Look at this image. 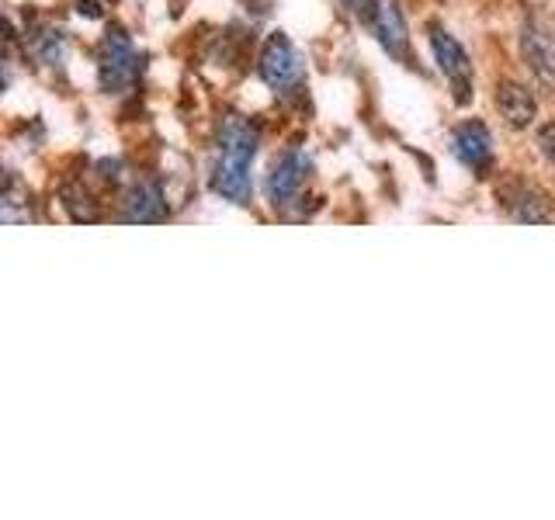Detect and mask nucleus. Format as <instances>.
I'll list each match as a JSON object with an SVG mask.
<instances>
[{
  "label": "nucleus",
  "mask_w": 555,
  "mask_h": 520,
  "mask_svg": "<svg viewBox=\"0 0 555 520\" xmlns=\"http://www.w3.org/2000/svg\"><path fill=\"white\" fill-rule=\"evenodd\" d=\"M257 153L260 129L247 115H225L216 129V160L208 170V187L230 205H250Z\"/></svg>",
  "instance_id": "f257e3e1"
},
{
  "label": "nucleus",
  "mask_w": 555,
  "mask_h": 520,
  "mask_svg": "<svg viewBox=\"0 0 555 520\" xmlns=\"http://www.w3.org/2000/svg\"><path fill=\"white\" fill-rule=\"evenodd\" d=\"M94 74H98V87L104 94H132L139 83H143V56L132 42V35L112 25L101 35V42L94 49Z\"/></svg>",
  "instance_id": "f03ea898"
},
{
  "label": "nucleus",
  "mask_w": 555,
  "mask_h": 520,
  "mask_svg": "<svg viewBox=\"0 0 555 520\" xmlns=\"http://www.w3.org/2000/svg\"><path fill=\"white\" fill-rule=\"evenodd\" d=\"M312 173H317V164H312V156L302 146L282 150L274 156V164H271L268 178H264L268 205L278 208V212H288V208H295L306 198V187L312 181Z\"/></svg>",
  "instance_id": "7ed1b4c3"
},
{
  "label": "nucleus",
  "mask_w": 555,
  "mask_h": 520,
  "mask_svg": "<svg viewBox=\"0 0 555 520\" xmlns=\"http://www.w3.org/2000/svg\"><path fill=\"white\" fill-rule=\"evenodd\" d=\"M257 74L278 98H295L306 83V66L302 52L295 49V42L285 31H271L257 56Z\"/></svg>",
  "instance_id": "20e7f679"
},
{
  "label": "nucleus",
  "mask_w": 555,
  "mask_h": 520,
  "mask_svg": "<svg viewBox=\"0 0 555 520\" xmlns=\"http://www.w3.org/2000/svg\"><path fill=\"white\" fill-rule=\"evenodd\" d=\"M427 42H430L434 63H438V69L448 77L451 91H455V101L468 104L473 101V60H468L465 46L444 25H427Z\"/></svg>",
  "instance_id": "39448f33"
},
{
  "label": "nucleus",
  "mask_w": 555,
  "mask_h": 520,
  "mask_svg": "<svg viewBox=\"0 0 555 520\" xmlns=\"http://www.w3.org/2000/svg\"><path fill=\"white\" fill-rule=\"evenodd\" d=\"M361 17L369 22L375 42L386 49L392 60L410 56V28H406V14L399 8V0H364Z\"/></svg>",
  "instance_id": "423d86ee"
},
{
  "label": "nucleus",
  "mask_w": 555,
  "mask_h": 520,
  "mask_svg": "<svg viewBox=\"0 0 555 520\" xmlns=\"http://www.w3.org/2000/svg\"><path fill=\"white\" fill-rule=\"evenodd\" d=\"M520 56H525L538 87L555 94V31L545 22H538V17L525 22V28H520Z\"/></svg>",
  "instance_id": "0eeeda50"
},
{
  "label": "nucleus",
  "mask_w": 555,
  "mask_h": 520,
  "mask_svg": "<svg viewBox=\"0 0 555 520\" xmlns=\"http://www.w3.org/2000/svg\"><path fill=\"white\" fill-rule=\"evenodd\" d=\"M448 146H451V156H455L462 167L473 170L476 178H486V170H490V164H493V132L486 121H479V118L462 121V126L451 129Z\"/></svg>",
  "instance_id": "6e6552de"
},
{
  "label": "nucleus",
  "mask_w": 555,
  "mask_h": 520,
  "mask_svg": "<svg viewBox=\"0 0 555 520\" xmlns=\"http://www.w3.org/2000/svg\"><path fill=\"white\" fill-rule=\"evenodd\" d=\"M170 212L164 184L156 178H135L121 187V222H164Z\"/></svg>",
  "instance_id": "1a4fd4ad"
},
{
  "label": "nucleus",
  "mask_w": 555,
  "mask_h": 520,
  "mask_svg": "<svg viewBox=\"0 0 555 520\" xmlns=\"http://www.w3.org/2000/svg\"><path fill=\"white\" fill-rule=\"evenodd\" d=\"M496 112L511 129H528L538 115V101L525 83L517 80H500L496 87Z\"/></svg>",
  "instance_id": "9d476101"
},
{
  "label": "nucleus",
  "mask_w": 555,
  "mask_h": 520,
  "mask_svg": "<svg viewBox=\"0 0 555 520\" xmlns=\"http://www.w3.org/2000/svg\"><path fill=\"white\" fill-rule=\"evenodd\" d=\"M500 198L511 208V219H517V222H555L548 198L528 184H511L507 191H500Z\"/></svg>",
  "instance_id": "9b49d317"
},
{
  "label": "nucleus",
  "mask_w": 555,
  "mask_h": 520,
  "mask_svg": "<svg viewBox=\"0 0 555 520\" xmlns=\"http://www.w3.org/2000/svg\"><path fill=\"white\" fill-rule=\"evenodd\" d=\"M28 56L46 66V69H60L66 60V31L56 25H39L28 35Z\"/></svg>",
  "instance_id": "f8f14e48"
},
{
  "label": "nucleus",
  "mask_w": 555,
  "mask_h": 520,
  "mask_svg": "<svg viewBox=\"0 0 555 520\" xmlns=\"http://www.w3.org/2000/svg\"><path fill=\"white\" fill-rule=\"evenodd\" d=\"M538 150H542V156L548 164H555V121L538 129Z\"/></svg>",
  "instance_id": "ddd939ff"
},
{
  "label": "nucleus",
  "mask_w": 555,
  "mask_h": 520,
  "mask_svg": "<svg viewBox=\"0 0 555 520\" xmlns=\"http://www.w3.org/2000/svg\"><path fill=\"white\" fill-rule=\"evenodd\" d=\"M11 83V69H8V52H4V42H0V94L8 91Z\"/></svg>",
  "instance_id": "4468645a"
},
{
  "label": "nucleus",
  "mask_w": 555,
  "mask_h": 520,
  "mask_svg": "<svg viewBox=\"0 0 555 520\" xmlns=\"http://www.w3.org/2000/svg\"><path fill=\"white\" fill-rule=\"evenodd\" d=\"M77 14L94 17V22H98V17H101V4H98V0H77Z\"/></svg>",
  "instance_id": "2eb2a0df"
},
{
  "label": "nucleus",
  "mask_w": 555,
  "mask_h": 520,
  "mask_svg": "<svg viewBox=\"0 0 555 520\" xmlns=\"http://www.w3.org/2000/svg\"><path fill=\"white\" fill-rule=\"evenodd\" d=\"M340 4H344L347 11H358V14L364 11V0H340Z\"/></svg>",
  "instance_id": "dca6fc26"
},
{
  "label": "nucleus",
  "mask_w": 555,
  "mask_h": 520,
  "mask_svg": "<svg viewBox=\"0 0 555 520\" xmlns=\"http://www.w3.org/2000/svg\"><path fill=\"white\" fill-rule=\"evenodd\" d=\"M11 181H8V170H4V164H0V191H4Z\"/></svg>",
  "instance_id": "f3484780"
}]
</instances>
